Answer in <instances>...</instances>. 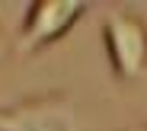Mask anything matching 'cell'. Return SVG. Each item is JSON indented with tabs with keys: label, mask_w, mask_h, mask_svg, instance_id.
Masks as SVG:
<instances>
[{
	"label": "cell",
	"mask_w": 147,
	"mask_h": 131,
	"mask_svg": "<svg viewBox=\"0 0 147 131\" xmlns=\"http://www.w3.org/2000/svg\"><path fill=\"white\" fill-rule=\"evenodd\" d=\"M118 131H147V122H131V125L118 128Z\"/></svg>",
	"instance_id": "277c9868"
},
{
	"label": "cell",
	"mask_w": 147,
	"mask_h": 131,
	"mask_svg": "<svg viewBox=\"0 0 147 131\" xmlns=\"http://www.w3.org/2000/svg\"><path fill=\"white\" fill-rule=\"evenodd\" d=\"M7 58V35H3V29H0V61Z\"/></svg>",
	"instance_id": "5b68a950"
},
{
	"label": "cell",
	"mask_w": 147,
	"mask_h": 131,
	"mask_svg": "<svg viewBox=\"0 0 147 131\" xmlns=\"http://www.w3.org/2000/svg\"><path fill=\"white\" fill-rule=\"evenodd\" d=\"M83 16H86L83 0H35L22 16V29L16 35V51L19 55H35V51L61 42Z\"/></svg>",
	"instance_id": "3957f363"
},
{
	"label": "cell",
	"mask_w": 147,
	"mask_h": 131,
	"mask_svg": "<svg viewBox=\"0 0 147 131\" xmlns=\"http://www.w3.org/2000/svg\"><path fill=\"white\" fill-rule=\"evenodd\" d=\"M0 131H80L77 99L64 90H48L0 106Z\"/></svg>",
	"instance_id": "7a4b0ae2"
},
{
	"label": "cell",
	"mask_w": 147,
	"mask_h": 131,
	"mask_svg": "<svg viewBox=\"0 0 147 131\" xmlns=\"http://www.w3.org/2000/svg\"><path fill=\"white\" fill-rule=\"evenodd\" d=\"M102 48L121 83L138 80L147 70V19L138 10H109L102 19Z\"/></svg>",
	"instance_id": "6da1fadb"
}]
</instances>
